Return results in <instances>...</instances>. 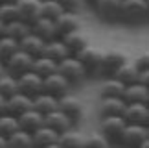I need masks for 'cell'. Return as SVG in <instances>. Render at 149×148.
Masks as SVG:
<instances>
[{
  "mask_svg": "<svg viewBox=\"0 0 149 148\" xmlns=\"http://www.w3.org/2000/svg\"><path fill=\"white\" fill-rule=\"evenodd\" d=\"M149 20L147 0H122L120 22L129 26H140Z\"/></svg>",
  "mask_w": 149,
  "mask_h": 148,
  "instance_id": "6da1fadb",
  "label": "cell"
},
{
  "mask_svg": "<svg viewBox=\"0 0 149 148\" xmlns=\"http://www.w3.org/2000/svg\"><path fill=\"white\" fill-rule=\"evenodd\" d=\"M57 70H59L63 76H65L68 82L72 83V87H77V85H81L85 80L88 78L87 70H85L83 63L77 59V56H68V58L61 59L59 61V67H57Z\"/></svg>",
  "mask_w": 149,
  "mask_h": 148,
  "instance_id": "7a4b0ae2",
  "label": "cell"
},
{
  "mask_svg": "<svg viewBox=\"0 0 149 148\" xmlns=\"http://www.w3.org/2000/svg\"><path fill=\"white\" fill-rule=\"evenodd\" d=\"M125 126H127V121L123 115H107L101 117L100 132L109 139L111 144H120V137H122Z\"/></svg>",
  "mask_w": 149,
  "mask_h": 148,
  "instance_id": "3957f363",
  "label": "cell"
},
{
  "mask_svg": "<svg viewBox=\"0 0 149 148\" xmlns=\"http://www.w3.org/2000/svg\"><path fill=\"white\" fill-rule=\"evenodd\" d=\"M77 59L83 63L88 78H98L101 76V61H103V52L94 47H85L81 52H77Z\"/></svg>",
  "mask_w": 149,
  "mask_h": 148,
  "instance_id": "277c9868",
  "label": "cell"
},
{
  "mask_svg": "<svg viewBox=\"0 0 149 148\" xmlns=\"http://www.w3.org/2000/svg\"><path fill=\"white\" fill-rule=\"evenodd\" d=\"M92 9L96 17L105 22V24H114L120 22V9H122V0H96L92 4Z\"/></svg>",
  "mask_w": 149,
  "mask_h": 148,
  "instance_id": "5b68a950",
  "label": "cell"
},
{
  "mask_svg": "<svg viewBox=\"0 0 149 148\" xmlns=\"http://www.w3.org/2000/svg\"><path fill=\"white\" fill-rule=\"evenodd\" d=\"M33 61H35L33 56H30L28 52H24V50H17V52L4 63V67H6V72H9V74H13V76L19 78L20 74H24V72L33 69Z\"/></svg>",
  "mask_w": 149,
  "mask_h": 148,
  "instance_id": "8992f818",
  "label": "cell"
},
{
  "mask_svg": "<svg viewBox=\"0 0 149 148\" xmlns=\"http://www.w3.org/2000/svg\"><path fill=\"white\" fill-rule=\"evenodd\" d=\"M17 85H19L20 93H24L28 96H31V98H35L39 93L44 91V78L39 76V74L33 72V70H28V72L20 74V76L17 78Z\"/></svg>",
  "mask_w": 149,
  "mask_h": 148,
  "instance_id": "52a82bcc",
  "label": "cell"
},
{
  "mask_svg": "<svg viewBox=\"0 0 149 148\" xmlns=\"http://www.w3.org/2000/svg\"><path fill=\"white\" fill-rule=\"evenodd\" d=\"M147 135H149L147 126H144V124H129L127 122L122 137H120V144L122 146H131V148H134V146L140 148L142 143L147 139Z\"/></svg>",
  "mask_w": 149,
  "mask_h": 148,
  "instance_id": "ba28073f",
  "label": "cell"
},
{
  "mask_svg": "<svg viewBox=\"0 0 149 148\" xmlns=\"http://www.w3.org/2000/svg\"><path fill=\"white\" fill-rule=\"evenodd\" d=\"M70 89H72V83L59 70L44 78V91L50 93L52 96H55V98H63L65 94L70 93Z\"/></svg>",
  "mask_w": 149,
  "mask_h": 148,
  "instance_id": "9c48e42d",
  "label": "cell"
},
{
  "mask_svg": "<svg viewBox=\"0 0 149 148\" xmlns=\"http://www.w3.org/2000/svg\"><path fill=\"white\" fill-rule=\"evenodd\" d=\"M59 109L65 113V115L70 117V121L76 124L79 122L83 118L85 115V106H83V102L77 98V96H74V94H65L63 98H59Z\"/></svg>",
  "mask_w": 149,
  "mask_h": 148,
  "instance_id": "30bf717a",
  "label": "cell"
},
{
  "mask_svg": "<svg viewBox=\"0 0 149 148\" xmlns=\"http://www.w3.org/2000/svg\"><path fill=\"white\" fill-rule=\"evenodd\" d=\"M129 58L125 56V52L120 50H111V52H103V61H101V76L109 78L114 76L118 72V69L122 67Z\"/></svg>",
  "mask_w": 149,
  "mask_h": 148,
  "instance_id": "8fae6325",
  "label": "cell"
},
{
  "mask_svg": "<svg viewBox=\"0 0 149 148\" xmlns=\"http://www.w3.org/2000/svg\"><path fill=\"white\" fill-rule=\"evenodd\" d=\"M31 135H33V146H37V148L59 146V137H61V133H57L54 128L48 126V124H44V126H41L39 130H35Z\"/></svg>",
  "mask_w": 149,
  "mask_h": 148,
  "instance_id": "7c38bea8",
  "label": "cell"
},
{
  "mask_svg": "<svg viewBox=\"0 0 149 148\" xmlns=\"http://www.w3.org/2000/svg\"><path fill=\"white\" fill-rule=\"evenodd\" d=\"M123 117L129 124H149V104L136 102V104H127L123 111Z\"/></svg>",
  "mask_w": 149,
  "mask_h": 148,
  "instance_id": "4fadbf2b",
  "label": "cell"
},
{
  "mask_svg": "<svg viewBox=\"0 0 149 148\" xmlns=\"http://www.w3.org/2000/svg\"><path fill=\"white\" fill-rule=\"evenodd\" d=\"M55 26L59 32V37L65 33H70L74 30L81 28V20H79V11H63V13L55 19Z\"/></svg>",
  "mask_w": 149,
  "mask_h": 148,
  "instance_id": "5bb4252c",
  "label": "cell"
},
{
  "mask_svg": "<svg viewBox=\"0 0 149 148\" xmlns=\"http://www.w3.org/2000/svg\"><path fill=\"white\" fill-rule=\"evenodd\" d=\"M125 107H127V102L123 100V96H105V98H100L98 111H100L101 117H107V115H123Z\"/></svg>",
  "mask_w": 149,
  "mask_h": 148,
  "instance_id": "9a60e30c",
  "label": "cell"
},
{
  "mask_svg": "<svg viewBox=\"0 0 149 148\" xmlns=\"http://www.w3.org/2000/svg\"><path fill=\"white\" fill-rule=\"evenodd\" d=\"M17 118H19V126H20L22 130H26V132H30V133H33L35 130H39L41 126H44V124H46V117H44L41 111H37L35 107L28 109L26 113L19 115Z\"/></svg>",
  "mask_w": 149,
  "mask_h": 148,
  "instance_id": "2e32d148",
  "label": "cell"
},
{
  "mask_svg": "<svg viewBox=\"0 0 149 148\" xmlns=\"http://www.w3.org/2000/svg\"><path fill=\"white\" fill-rule=\"evenodd\" d=\"M31 107H33V98L24 94V93H20V91H17L15 94H11L8 98V113H11V115H15V117L26 113L28 109H31Z\"/></svg>",
  "mask_w": 149,
  "mask_h": 148,
  "instance_id": "e0dca14e",
  "label": "cell"
},
{
  "mask_svg": "<svg viewBox=\"0 0 149 148\" xmlns=\"http://www.w3.org/2000/svg\"><path fill=\"white\" fill-rule=\"evenodd\" d=\"M31 30H33V33H37L41 39H44L46 43L52 41V39H57V37H59L55 20L44 19V17H39V19L33 22V24H31Z\"/></svg>",
  "mask_w": 149,
  "mask_h": 148,
  "instance_id": "ac0fdd59",
  "label": "cell"
},
{
  "mask_svg": "<svg viewBox=\"0 0 149 148\" xmlns=\"http://www.w3.org/2000/svg\"><path fill=\"white\" fill-rule=\"evenodd\" d=\"M123 100L127 102V104H136V102L149 104V87H147V85H144L142 82L129 83L127 87H125Z\"/></svg>",
  "mask_w": 149,
  "mask_h": 148,
  "instance_id": "d6986e66",
  "label": "cell"
},
{
  "mask_svg": "<svg viewBox=\"0 0 149 148\" xmlns=\"http://www.w3.org/2000/svg\"><path fill=\"white\" fill-rule=\"evenodd\" d=\"M19 17L22 20L33 24L39 19V9H41V0H15Z\"/></svg>",
  "mask_w": 149,
  "mask_h": 148,
  "instance_id": "ffe728a7",
  "label": "cell"
},
{
  "mask_svg": "<svg viewBox=\"0 0 149 148\" xmlns=\"http://www.w3.org/2000/svg\"><path fill=\"white\" fill-rule=\"evenodd\" d=\"M61 39L65 41L66 48L70 50L72 56H76L77 52H81L85 47H88V39H87V35L83 33L81 28H79V30H74V32H70V33H65Z\"/></svg>",
  "mask_w": 149,
  "mask_h": 148,
  "instance_id": "44dd1931",
  "label": "cell"
},
{
  "mask_svg": "<svg viewBox=\"0 0 149 148\" xmlns=\"http://www.w3.org/2000/svg\"><path fill=\"white\" fill-rule=\"evenodd\" d=\"M44 47H46V41L44 39H41L37 35V33H28V35L20 41V50H24V52H28L30 56H33V58H39V56L44 54Z\"/></svg>",
  "mask_w": 149,
  "mask_h": 148,
  "instance_id": "7402d4cb",
  "label": "cell"
},
{
  "mask_svg": "<svg viewBox=\"0 0 149 148\" xmlns=\"http://www.w3.org/2000/svg\"><path fill=\"white\" fill-rule=\"evenodd\" d=\"M46 124L50 128H54L57 133H65V132L74 128V122L70 121V117L65 115L61 109H55V111L48 113L46 115Z\"/></svg>",
  "mask_w": 149,
  "mask_h": 148,
  "instance_id": "603a6c76",
  "label": "cell"
},
{
  "mask_svg": "<svg viewBox=\"0 0 149 148\" xmlns=\"http://www.w3.org/2000/svg\"><path fill=\"white\" fill-rule=\"evenodd\" d=\"M42 56H46V58H50V59H54V61L59 63L61 59H65V58L70 56V50L66 48V44H65V41H63L61 37H57V39H52V41L46 43Z\"/></svg>",
  "mask_w": 149,
  "mask_h": 148,
  "instance_id": "cb8c5ba5",
  "label": "cell"
},
{
  "mask_svg": "<svg viewBox=\"0 0 149 148\" xmlns=\"http://www.w3.org/2000/svg\"><path fill=\"white\" fill-rule=\"evenodd\" d=\"M33 107L46 117L48 113L59 109V98H55V96H52L50 93L42 91V93H39L35 98H33Z\"/></svg>",
  "mask_w": 149,
  "mask_h": 148,
  "instance_id": "d4e9b609",
  "label": "cell"
},
{
  "mask_svg": "<svg viewBox=\"0 0 149 148\" xmlns=\"http://www.w3.org/2000/svg\"><path fill=\"white\" fill-rule=\"evenodd\" d=\"M125 87L127 85L123 82H120L116 76H109V78H105V82L100 87V98H105V96H123Z\"/></svg>",
  "mask_w": 149,
  "mask_h": 148,
  "instance_id": "484cf974",
  "label": "cell"
},
{
  "mask_svg": "<svg viewBox=\"0 0 149 148\" xmlns=\"http://www.w3.org/2000/svg\"><path fill=\"white\" fill-rule=\"evenodd\" d=\"M120 82H123L125 85H129V83H134V82H138V76H140V69H138V65L134 63V59H127L125 63L118 69V72L114 74Z\"/></svg>",
  "mask_w": 149,
  "mask_h": 148,
  "instance_id": "4316f807",
  "label": "cell"
},
{
  "mask_svg": "<svg viewBox=\"0 0 149 148\" xmlns=\"http://www.w3.org/2000/svg\"><path fill=\"white\" fill-rule=\"evenodd\" d=\"M28 33H31V24L26 22V20H22V19H15V20H11V22L6 24V35L17 39L19 43L28 35Z\"/></svg>",
  "mask_w": 149,
  "mask_h": 148,
  "instance_id": "83f0119b",
  "label": "cell"
},
{
  "mask_svg": "<svg viewBox=\"0 0 149 148\" xmlns=\"http://www.w3.org/2000/svg\"><path fill=\"white\" fill-rule=\"evenodd\" d=\"M33 146V135L26 130L19 128L15 133L8 137V148H31Z\"/></svg>",
  "mask_w": 149,
  "mask_h": 148,
  "instance_id": "f1b7e54d",
  "label": "cell"
},
{
  "mask_svg": "<svg viewBox=\"0 0 149 148\" xmlns=\"http://www.w3.org/2000/svg\"><path fill=\"white\" fill-rule=\"evenodd\" d=\"M57 67H59L57 61L46 58V56H39V58H35V61H33V69L31 70L37 72L39 76L46 78V76H50V74L57 72Z\"/></svg>",
  "mask_w": 149,
  "mask_h": 148,
  "instance_id": "f546056e",
  "label": "cell"
},
{
  "mask_svg": "<svg viewBox=\"0 0 149 148\" xmlns=\"http://www.w3.org/2000/svg\"><path fill=\"white\" fill-rule=\"evenodd\" d=\"M59 146H65V148H85V135L79 133V132H74V130H68V132L61 133Z\"/></svg>",
  "mask_w": 149,
  "mask_h": 148,
  "instance_id": "4dcf8cb0",
  "label": "cell"
},
{
  "mask_svg": "<svg viewBox=\"0 0 149 148\" xmlns=\"http://www.w3.org/2000/svg\"><path fill=\"white\" fill-rule=\"evenodd\" d=\"M17 50H20V43L17 41V39L9 37V35L0 37V61H2V63H6Z\"/></svg>",
  "mask_w": 149,
  "mask_h": 148,
  "instance_id": "1f68e13d",
  "label": "cell"
},
{
  "mask_svg": "<svg viewBox=\"0 0 149 148\" xmlns=\"http://www.w3.org/2000/svg\"><path fill=\"white\" fill-rule=\"evenodd\" d=\"M61 4L57 0H41V9H39V17H44V19H52L55 20L57 17L63 13Z\"/></svg>",
  "mask_w": 149,
  "mask_h": 148,
  "instance_id": "d6a6232c",
  "label": "cell"
},
{
  "mask_svg": "<svg viewBox=\"0 0 149 148\" xmlns=\"http://www.w3.org/2000/svg\"><path fill=\"white\" fill-rule=\"evenodd\" d=\"M19 118L15 115H11V113H2L0 115V135H4V137H9L11 133H15L17 130H19Z\"/></svg>",
  "mask_w": 149,
  "mask_h": 148,
  "instance_id": "836d02e7",
  "label": "cell"
},
{
  "mask_svg": "<svg viewBox=\"0 0 149 148\" xmlns=\"http://www.w3.org/2000/svg\"><path fill=\"white\" fill-rule=\"evenodd\" d=\"M17 91H19L17 76H13V74H9V72H4L2 76H0V94H4L6 98H9Z\"/></svg>",
  "mask_w": 149,
  "mask_h": 148,
  "instance_id": "e575fe53",
  "label": "cell"
},
{
  "mask_svg": "<svg viewBox=\"0 0 149 148\" xmlns=\"http://www.w3.org/2000/svg\"><path fill=\"white\" fill-rule=\"evenodd\" d=\"M15 19H20L15 0H13V2H4V4H0V20H2L4 24H8V22L15 20Z\"/></svg>",
  "mask_w": 149,
  "mask_h": 148,
  "instance_id": "d590c367",
  "label": "cell"
},
{
  "mask_svg": "<svg viewBox=\"0 0 149 148\" xmlns=\"http://www.w3.org/2000/svg\"><path fill=\"white\" fill-rule=\"evenodd\" d=\"M111 144L109 139L103 135L101 132L100 133H90V135H85V148H103Z\"/></svg>",
  "mask_w": 149,
  "mask_h": 148,
  "instance_id": "8d00e7d4",
  "label": "cell"
},
{
  "mask_svg": "<svg viewBox=\"0 0 149 148\" xmlns=\"http://www.w3.org/2000/svg\"><path fill=\"white\" fill-rule=\"evenodd\" d=\"M65 11H79L85 6V0H57Z\"/></svg>",
  "mask_w": 149,
  "mask_h": 148,
  "instance_id": "74e56055",
  "label": "cell"
},
{
  "mask_svg": "<svg viewBox=\"0 0 149 148\" xmlns=\"http://www.w3.org/2000/svg\"><path fill=\"white\" fill-rule=\"evenodd\" d=\"M134 63L138 65V69H140V70H144V69H149V52H144V54H140L138 58L134 59Z\"/></svg>",
  "mask_w": 149,
  "mask_h": 148,
  "instance_id": "f35d334b",
  "label": "cell"
},
{
  "mask_svg": "<svg viewBox=\"0 0 149 148\" xmlns=\"http://www.w3.org/2000/svg\"><path fill=\"white\" fill-rule=\"evenodd\" d=\"M138 82H142L144 85H147V87H149V69H144V70H140Z\"/></svg>",
  "mask_w": 149,
  "mask_h": 148,
  "instance_id": "ab89813d",
  "label": "cell"
},
{
  "mask_svg": "<svg viewBox=\"0 0 149 148\" xmlns=\"http://www.w3.org/2000/svg\"><path fill=\"white\" fill-rule=\"evenodd\" d=\"M8 111V98L4 94H0V115Z\"/></svg>",
  "mask_w": 149,
  "mask_h": 148,
  "instance_id": "60d3db41",
  "label": "cell"
},
{
  "mask_svg": "<svg viewBox=\"0 0 149 148\" xmlns=\"http://www.w3.org/2000/svg\"><path fill=\"white\" fill-rule=\"evenodd\" d=\"M8 146V137H4V135H0V148Z\"/></svg>",
  "mask_w": 149,
  "mask_h": 148,
  "instance_id": "b9f144b4",
  "label": "cell"
},
{
  "mask_svg": "<svg viewBox=\"0 0 149 148\" xmlns=\"http://www.w3.org/2000/svg\"><path fill=\"white\" fill-rule=\"evenodd\" d=\"M4 35H6V24L0 20V37H4Z\"/></svg>",
  "mask_w": 149,
  "mask_h": 148,
  "instance_id": "7bdbcfd3",
  "label": "cell"
},
{
  "mask_svg": "<svg viewBox=\"0 0 149 148\" xmlns=\"http://www.w3.org/2000/svg\"><path fill=\"white\" fill-rule=\"evenodd\" d=\"M140 148H149V135H147V139L144 141V143H142V146Z\"/></svg>",
  "mask_w": 149,
  "mask_h": 148,
  "instance_id": "ee69618b",
  "label": "cell"
},
{
  "mask_svg": "<svg viewBox=\"0 0 149 148\" xmlns=\"http://www.w3.org/2000/svg\"><path fill=\"white\" fill-rule=\"evenodd\" d=\"M4 72H6V67H4V63H2V61H0V76H2Z\"/></svg>",
  "mask_w": 149,
  "mask_h": 148,
  "instance_id": "f6af8a7d",
  "label": "cell"
},
{
  "mask_svg": "<svg viewBox=\"0 0 149 148\" xmlns=\"http://www.w3.org/2000/svg\"><path fill=\"white\" fill-rule=\"evenodd\" d=\"M94 2H96V0H85V4H90V6H92Z\"/></svg>",
  "mask_w": 149,
  "mask_h": 148,
  "instance_id": "bcb514c9",
  "label": "cell"
},
{
  "mask_svg": "<svg viewBox=\"0 0 149 148\" xmlns=\"http://www.w3.org/2000/svg\"><path fill=\"white\" fill-rule=\"evenodd\" d=\"M4 2H13V0H0V4H4Z\"/></svg>",
  "mask_w": 149,
  "mask_h": 148,
  "instance_id": "7dc6e473",
  "label": "cell"
},
{
  "mask_svg": "<svg viewBox=\"0 0 149 148\" xmlns=\"http://www.w3.org/2000/svg\"><path fill=\"white\" fill-rule=\"evenodd\" d=\"M147 8H149V0H147Z\"/></svg>",
  "mask_w": 149,
  "mask_h": 148,
  "instance_id": "c3c4849f",
  "label": "cell"
},
{
  "mask_svg": "<svg viewBox=\"0 0 149 148\" xmlns=\"http://www.w3.org/2000/svg\"><path fill=\"white\" fill-rule=\"evenodd\" d=\"M147 130H149V124H147Z\"/></svg>",
  "mask_w": 149,
  "mask_h": 148,
  "instance_id": "681fc988",
  "label": "cell"
}]
</instances>
